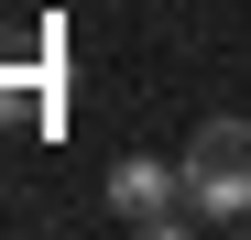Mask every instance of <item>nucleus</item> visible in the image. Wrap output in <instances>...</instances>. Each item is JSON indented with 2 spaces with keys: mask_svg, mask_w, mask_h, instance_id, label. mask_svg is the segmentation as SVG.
Wrapping results in <instances>:
<instances>
[{
  "mask_svg": "<svg viewBox=\"0 0 251 240\" xmlns=\"http://www.w3.org/2000/svg\"><path fill=\"white\" fill-rule=\"evenodd\" d=\"M175 164H186V196L207 229H251V120H197V142Z\"/></svg>",
  "mask_w": 251,
  "mask_h": 240,
  "instance_id": "f257e3e1",
  "label": "nucleus"
},
{
  "mask_svg": "<svg viewBox=\"0 0 251 240\" xmlns=\"http://www.w3.org/2000/svg\"><path fill=\"white\" fill-rule=\"evenodd\" d=\"M109 218L131 229V240H186V229H207L197 196H186V164H164V153H120V164H109Z\"/></svg>",
  "mask_w": 251,
  "mask_h": 240,
  "instance_id": "f03ea898",
  "label": "nucleus"
}]
</instances>
